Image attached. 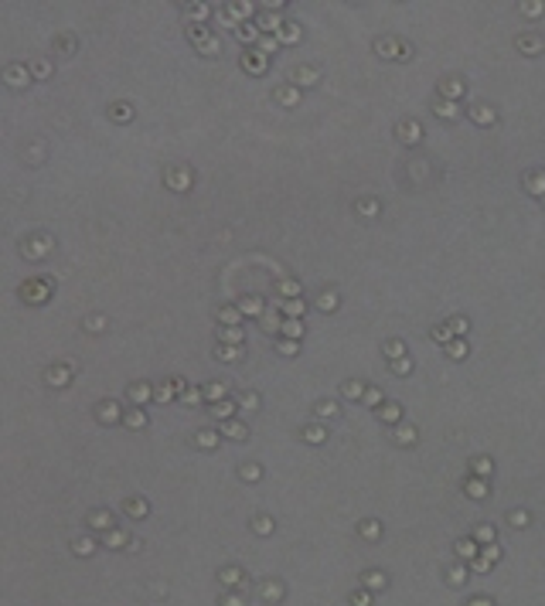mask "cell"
I'll list each match as a JSON object with an SVG mask.
<instances>
[{
	"label": "cell",
	"mask_w": 545,
	"mask_h": 606,
	"mask_svg": "<svg viewBox=\"0 0 545 606\" xmlns=\"http://www.w3.org/2000/svg\"><path fill=\"white\" fill-rule=\"evenodd\" d=\"M276 99L293 109V106H300V89L297 85H283V89H276Z\"/></svg>",
	"instance_id": "cell-6"
},
{
	"label": "cell",
	"mask_w": 545,
	"mask_h": 606,
	"mask_svg": "<svg viewBox=\"0 0 545 606\" xmlns=\"http://www.w3.org/2000/svg\"><path fill=\"white\" fill-rule=\"evenodd\" d=\"M361 535H365V538H378V521H365V525H361Z\"/></svg>",
	"instance_id": "cell-45"
},
{
	"label": "cell",
	"mask_w": 545,
	"mask_h": 606,
	"mask_svg": "<svg viewBox=\"0 0 545 606\" xmlns=\"http://www.w3.org/2000/svg\"><path fill=\"white\" fill-rule=\"evenodd\" d=\"M446 351H450V358H464L467 354V340H450Z\"/></svg>",
	"instance_id": "cell-36"
},
{
	"label": "cell",
	"mask_w": 545,
	"mask_h": 606,
	"mask_svg": "<svg viewBox=\"0 0 545 606\" xmlns=\"http://www.w3.org/2000/svg\"><path fill=\"white\" fill-rule=\"evenodd\" d=\"M450 331H453V334H467V331H471V324H467L464 317H453V324H450Z\"/></svg>",
	"instance_id": "cell-43"
},
{
	"label": "cell",
	"mask_w": 545,
	"mask_h": 606,
	"mask_svg": "<svg viewBox=\"0 0 545 606\" xmlns=\"http://www.w3.org/2000/svg\"><path fill=\"white\" fill-rule=\"evenodd\" d=\"M239 473H242V480H259V477H263V470H259L256 463H246Z\"/></svg>",
	"instance_id": "cell-39"
},
{
	"label": "cell",
	"mask_w": 545,
	"mask_h": 606,
	"mask_svg": "<svg viewBox=\"0 0 545 606\" xmlns=\"http://www.w3.org/2000/svg\"><path fill=\"white\" fill-rule=\"evenodd\" d=\"M211 412H215V415H225V419H228V415H232V402H215V405H211Z\"/></svg>",
	"instance_id": "cell-46"
},
{
	"label": "cell",
	"mask_w": 545,
	"mask_h": 606,
	"mask_svg": "<svg viewBox=\"0 0 545 606\" xmlns=\"http://www.w3.org/2000/svg\"><path fill=\"white\" fill-rule=\"evenodd\" d=\"M433 340H436V344H450V340H453V331H450V327H433Z\"/></svg>",
	"instance_id": "cell-35"
},
{
	"label": "cell",
	"mask_w": 545,
	"mask_h": 606,
	"mask_svg": "<svg viewBox=\"0 0 545 606\" xmlns=\"http://www.w3.org/2000/svg\"><path fill=\"white\" fill-rule=\"evenodd\" d=\"M525 188L532 191V194H539V198H545V174L542 170H535V174H528L525 177Z\"/></svg>",
	"instance_id": "cell-11"
},
{
	"label": "cell",
	"mask_w": 545,
	"mask_h": 606,
	"mask_svg": "<svg viewBox=\"0 0 545 606\" xmlns=\"http://www.w3.org/2000/svg\"><path fill=\"white\" fill-rule=\"evenodd\" d=\"M276 38H279L283 45H297V41H300V27H297V24H283Z\"/></svg>",
	"instance_id": "cell-17"
},
{
	"label": "cell",
	"mask_w": 545,
	"mask_h": 606,
	"mask_svg": "<svg viewBox=\"0 0 545 606\" xmlns=\"http://www.w3.org/2000/svg\"><path fill=\"white\" fill-rule=\"evenodd\" d=\"M416 436H419V433H416V426H399V429H396V443H399V446L416 443Z\"/></svg>",
	"instance_id": "cell-21"
},
{
	"label": "cell",
	"mask_w": 545,
	"mask_h": 606,
	"mask_svg": "<svg viewBox=\"0 0 545 606\" xmlns=\"http://www.w3.org/2000/svg\"><path fill=\"white\" fill-rule=\"evenodd\" d=\"M375 48H378V55H385V58H399V55H402V48H399V41H396V38H389V41L382 38Z\"/></svg>",
	"instance_id": "cell-12"
},
{
	"label": "cell",
	"mask_w": 545,
	"mask_h": 606,
	"mask_svg": "<svg viewBox=\"0 0 545 606\" xmlns=\"http://www.w3.org/2000/svg\"><path fill=\"white\" fill-rule=\"evenodd\" d=\"M130 395H133L136 402H147V399H150V385H133Z\"/></svg>",
	"instance_id": "cell-41"
},
{
	"label": "cell",
	"mask_w": 545,
	"mask_h": 606,
	"mask_svg": "<svg viewBox=\"0 0 545 606\" xmlns=\"http://www.w3.org/2000/svg\"><path fill=\"white\" fill-rule=\"evenodd\" d=\"M239 354H242V351H239V347H225V344H222V347H218V358H225V361H235V358H239Z\"/></svg>",
	"instance_id": "cell-44"
},
{
	"label": "cell",
	"mask_w": 545,
	"mask_h": 606,
	"mask_svg": "<svg viewBox=\"0 0 545 606\" xmlns=\"http://www.w3.org/2000/svg\"><path fill=\"white\" fill-rule=\"evenodd\" d=\"M126 422H130L133 429H140V426L147 422V415H143V412H130V415H126Z\"/></svg>",
	"instance_id": "cell-47"
},
{
	"label": "cell",
	"mask_w": 545,
	"mask_h": 606,
	"mask_svg": "<svg viewBox=\"0 0 545 606\" xmlns=\"http://www.w3.org/2000/svg\"><path fill=\"white\" fill-rule=\"evenodd\" d=\"M198 399H201V392H188V395H184V402H188V405H195Z\"/></svg>",
	"instance_id": "cell-57"
},
{
	"label": "cell",
	"mask_w": 545,
	"mask_h": 606,
	"mask_svg": "<svg viewBox=\"0 0 545 606\" xmlns=\"http://www.w3.org/2000/svg\"><path fill=\"white\" fill-rule=\"evenodd\" d=\"M116 415H120V409H116V405H102V419H106V422H113Z\"/></svg>",
	"instance_id": "cell-49"
},
{
	"label": "cell",
	"mask_w": 545,
	"mask_h": 606,
	"mask_svg": "<svg viewBox=\"0 0 545 606\" xmlns=\"http://www.w3.org/2000/svg\"><path fill=\"white\" fill-rule=\"evenodd\" d=\"M239 402L246 405V409H256V405H259V399H256V395H242V399H239Z\"/></svg>",
	"instance_id": "cell-56"
},
{
	"label": "cell",
	"mask_w": 545,
	"mask_h": 606,
	"mask_svg": "<svg viewBox=\"0 0 545 606\" xmlns=\"http://www.w3.org/2000/svg\"><path fill=\"white\" fill-rule=\"evenodd\" d=\"M385 358H392V361H399V358H406V344L402 340H385Z\"/></svg>",
	"instance_id": "cell-20"
},
{
	"label": "cell",
	"mask_w": 545,
	"mask_h": 606,
	"mask_svg": "<svg viewBox=\"0 0 545 606\" xmlns=\"http://www.w3.org/2000/svg\"><path fill=\"white\" fill-rule=\"evenodd\" d=\"M392 371H396L399 378H409V375H412V361H409V358H399V361H392Z\"/></svg>",
	"instance_id": "cell-29"
},
{
	"label": "cell",
	"mask_w": 545,
	"mask_h": 606,
	"mask_svg": "<svg viewBox=\"0 0 545 606\" xmlns=\"http://www.w3.org/2000/svg\"><path fill=\"white\" fill-rule=\"evenodd\" d=\"M198 443H201L204 450H211V446H215V433H201V436H198Z\"/></svg>",
	"instance_id": "cell-51"
},
{
	"label": "cell",
	"mask_w": 545,
	"mask_h": 606,
	"mask_svg": "<svg viewBox=\"0 0 545 606\" xmlns=\"http://www.w3.org/2000/svg\"><path fill=\"white\" fill-rule=\"evenodd\" d=\"M378 419H382V422H389V426H396V422L402 419V409H399V402H385L382 409H378Z\"/></svg>",
	"instance_id": "cell-9"
},
{
	"label": "cell",
	"mask_w": 545,
	"mask_h": 606,
	"mask_svg": "<svg viewBox=\"0 0 545 606\" xmlns=\"http://www.w3.org/2000/svg\"><path fill=\"white\" fill-rule=\"evenodd\" d=\"M259 27H263V31H276V34H279V27H283V17H279V14H272V10H266V14L259 17Z\"/></svg>",
	"instance_id": "cell-15"
},
{
	"label": "cell",
	"mask_w": 545,
	"mask_h": 606,
	"mask_svg": "<svg viewBox=\"0 0 545 606\" xmlns=\"http://www.w3.org/2000/svg\"><path fill=\"white\" fill-rule=\"evenodd\" d=\"M341 392H344V399H351V402H361L368 388H365L361 382H344V388H341Z\"/></svg>",
	"instance_id": "cell-13"
},
{
	"label": "cell",
	"mask_w": 545,
	"mask_h": 606,
	"mask_svg": "<svg viewBox=\"0 0 545 606\" xmlns=\"http://www.w3.org/2000/svg\"><path fill=\"white\" fill-rule=\"evenodd\" d=\"M358 215H368V218H372V215H378V201H375V198L358 201Z\"/></svg>",
	"instance_id": "cell-31"
},
{
	"label": "cell",
	"mask_w": 545,
	"mask_h": 606,
	"mask_svg": "<svg viewBox=\"0 0 545 606\" xmlns=\"http://www.w3.org/2000/svg\"><path fill=\"white\" fill-rule=\"evenodd\" d=\"M365 405H372V409H382L385 405V395H382V388H375V385H368V392H365V399H361Z\"/></svg>",
	"instance_id": "cell-19"
},
{
	"label": "cell",
	"mask_w": 545,
	"mask_h": 606,
	"mask_svg": "<svg viewBox=\"0 0 545 606\" xmlns=\"http://www.w3.org/2000/svg\"><path fill=\"white\" fill-rule=\"evenodd\" d=\"M222 433H225V436H232V439H242V436H246V422H228V419H225Z\"/></svg>",
	"instance_id": "cell-23"
},
{
	"label": "cell",
	"mask_w": 545,
	"mask_h": 606,
	"mask_svg": "<svg viewBox=\"0 0 545 606\" xmlns=\"http://www.w3.org/2000/svg\"><path fill=\"white\" fill-rule=\"evenodd\" d=\"M440 96H443L446 102H457V99H464V82H460V78L440 82Z\"/></svg>",
	"instance_id": "cell-3"
},
{
	"label": "cell",
	"mask_w": 545,
	"mask_h": 606,
	"mask_svg": "<svg viewBox=\"0 0 545 606\" xmlns=\"http://www.w3.org/2000/svg\"><path fill=\"white\" fill-rule=\"evenodd\" d=\"M511 525H528V511H515V514H511Z\"/></svg>",
	"instance_id": "cell-52"
},
{
	"label": "cell",
	"mask_w": 545,
	"mask_h": 606,
	"mask_svg": "<svg viewBox=\"0 0 545 606\" xmlns=\"http://www.w3.org/2000/svg\"><path fill=\"white\" fill-rule=\"evenodd\" d=\"M545 48V41L539 38V34H521L518 38V51H528V55H539Z\"/></svg>",
	"instance_id": "cell-5"
},
{
	"label": "cell",
	"mask_w": 545,
	"mask_h": 606,
	"mask_svg": "<svg viewBox=\"0 0 545 606\" xmlns=\"http://www.w3.org/2000/svg\"><path fill=\"white\" fill-rule=\"evenodd\" d=\"M263 327H266V331H279L283 324H279V317H276L272 310H266V314H263Z\"/></svg>",
	"instance_id": "cell-38"
},
{
	"label": "cell",
	"mask_w": 545,
	"mask_h": 606,
	"mask_svg": "<svg viewBox=\"0 0 545 606\" xmlns=\"http://www.w3.org/2000/svg\"><path fill=\"white\" fill-rule=\"evenodd\" d=\"M321 419H338V402H317V409H314Z\"/></svg>",
	"instance_id": "cell-26"
},
{
	"label": "cell",
	"mask_w": 545,
	"mask_h": 606,
	"mask_svg": "<svg viewBox=\"0 0 545 606\" xmlns=\"http://www.w3.org/2000/svg\"><path fill=\"white\" fill-rule=\"evenodd\" d=\"M293 78H297V85H314V82L321 78V72L303 65V68H297V72H293Z\"/></svg>",
	"instance_id": "cell-14"
},
{
	"label": "cell",
	"mask_w": 545,
	"mask_h": 606,
	"mask_svg": "<svg viewBox=\"0 0 545 606\" xmlns=\"http://www.w3.org/2000/svg\"><path fill=\"white\" fill-rule=\"evenodd\" d=\"M338 293H334V290H324V293H321V296H317V310H321V314H334V310H338Z\"/></svg>",
	"instance_id": "cell-8"
},
{
	"label": "cell",
	"mask_w": 545,
	"mask_h": 606,
	"mask_svg": "<svg viewBox=\"0 0 545 606\" xmlns=\"http://www.w3.org/2000/svg\"><path fill=\"white\" fill-rule=\"evenodd\" d=\"M171 395H174V385H164V388H160V392H157V399H160V402H167V399H171Z\"/></svg>",
	"instance_id": "cell-54"
},
{
	"label": "cell",
	"mask_w": 545,
	"mask_h": 606,
	"mask_svg": "<svg viewBox=\"0 0 545 606\" xmlns=\"http://www.w3.org/2000/svg\"><path fill=\"white\" fill-rule=\"evenodd\" d=\"M542 10H545L542 0H528V3H521V14H525V17H542Z\"/></svg>",
	"instance_id": "cell-28"
},
{
	"label": "cell",
	"mask_w": 545,
	"mask_h": 606,
	"mask_svg": "<svg viewBox=\"0 0 545 606\" xmlns=\"http://www.w3.org/2000/svg\"><path fill=\"white\" fill-rule=\"evenodd\" d=\"M283 310H286V317H290V320H300V317H303V310H307V303L297 296V300H286V303H283Z\"/></svg>",
	"instance_id": "cell-18"
},
{
	"label": "cell",
	"mask_w": 545,
	"mask_h": 606,
	"mask_svg": "<svg viewBox=\"0 0 545 606\" xmlns=\"http://www.w3.org/2000/svg\"><path fill=\"white\" fill-rule=\"evenodd\" d=\"M471 467H474V473L477 477H480V480H487V477H491V470H494V467H491V460H487V457H477L474 463H471Z\"/></svg>",
	"instance_id": "cell-25"
},
{
	"label": "cell",
	"mask_w": 545,
	"mask_h": 606,
	"mask_svg": "<svg viewBox=\"0 0 545 606\" xmlns=\"http://www.w3.org/2000/svg\"><path fill=\"white\" fill-rule=\"evenodd\" d=\"M279 293L290 296V300H297V296H300V283H297V279H283V283H279Z\"/></svg>",
	"instance_id": "cell-27"
},
{
	"label": "cell",
	"mask_w": 545,
	"mask_h": 606,
	"mask_svg": "<svg viewBox=\"0 0 545 606\" xmlns=\"http://www.w3.org/2000/svg\"><path fill=\"white\" fill-rule=\"evenodd\" d=\"M276 351L290 358V354H297V351H300V340H290V337H286V340H279V344H276Z\"/></svg>",
	"instance_id": "cell-33"
},
{
	"label": "cell",
	"mask_w": 545,
	"mask_h": 606,
	"mask_svg": "<svg viewBox=\"0 0 545 606\" xmlns=\"http://www.w3.org/2000/svg\"><path fill=\"white\" fill-rule=\"evenodd\" d=\"M324 436H327L324 426H303V439L307 443H324Z\"/></svg>",
	"instance_id": "cell-24"
},
{
	"label": "cell",
	"mask_w": 545,
	"mask_h": 606,
	"mask_svg": "<svg viewBox=\"0 0 545 606\" xmlns=\"http://www.w3.org/2000/svg\"><path fill=\"white\" fill-rule=\"evenodd\" d=\"M279 331H283V334L290 337V340H300V337H303V324H300V320H286V324H283Z\"/></svg>",
	"instance_id": "cell-22"
},
{
	"label": "cell",
	"mask_w": 545,
	"mask_h": 606,
	"mask_svg": "<svg viewBox=\"0 0 545 606\" xmlns=\"http://www.w3.org/2000/svg\"><path fill=\"white\" fill-rule=\"evenodd\" d=\"M167 184H174V188H188V170H174V177H167Z\"/></svg>",
	"instance_id": "cell-42"
},
{
	"label": "cell",
	"mask_w": 545,
	"mask_h": 606,
	"mask_svg": "<svg viewBox=\"0 0 545 606\" xmlns=\"http://www.w3.org/2000/svg\"><path fill=\"white\" fill-rule=\"evenodd\" d=\"M365 582H368V586H372V589H382V586H385V579H382V576H368V579H365Z\"/></svg>",
	"instance_id": "cell-55"
},
{
	"label": "cell",
	"mask_w": 545,
	"mask_h": 606,
	"mask_svg": "<svg viewBox=\"0 0 545 606\" xmlns=\"http://www.w3.org/2000/svg\"><path fill=\"white\" fill-rule=\"evenodd\" d=\"M471 606H487V603H484V600H477V603H471Z\"/></svg>",
	"instance_id": "cell-58"
},
{
	"label": "cell",
	"mask_w": 545,
	"mask_h": 606,
	"mask_svg": "<svg viewBox=\"0 0 545 606\" xmlns=\"http://www.w3.org/2000/svg\"><path fill=\"white\" fill-rule=\"evenodd\" d=\"M222 340L232 344V347H239V344H242V331H239V327H228V331H222Z\"/></svg>",
	"instance_id": "cell-32"
},
{
	"label": "cell",
	"mask_w": 545,
	"mask_h": 606,
	"mask_svg": "<svg viewBox=\"0 0 545 606\" xmlns=\"http://www.w3.org/2000/svg\"><path fill=\"white\" fill-rule=\"evenodd\" d=\"M491 538H494L491 525H480V528H477V541H491Z\"/></svg>",
	"instance_id": "cell-48"
},
{
	"label": "cell",
	"mask_w": 545,
	"mask_h": 606,
	"mask_svg": "<svg viewBox=\"0 0 545 606\" xmlns=\"http://www.w3.org/2000/svg\"><path fill=\"white\" fill-rule=\"evenodd\" d=\"M242 68L252 72V75H263V72H266V55H263V51H246V55H242Z\"/></svg>",
	"instance_id": "cell-2"
},
{
	"label": "cell",
	"mask_w": 545,
	"mask_h": 606,
	"mask_svg": "<svg viewBox=\"0 0 545 606\" xmlns=\"http://www.w3.org/2000/svg\"><path fill=\"white\" fill-rule=\"evenodd\" d=\"M471 120H474L477 126H491V123H497V113L491 109V106H474L471 109Z\"/></svg>",
	"instance_id": "cell-4"
},
{
	"label": "cell",
	"mask_w": 545,
	"mask_h": 606,
	"mask_svg": "<svg viewBox=\"0 0 545 606\" xmlns=\"http://www.w3.org/2000/svg\"><path fill=\"white\" fill-rule=\"evenodd\" d=\"M239 310H242V314H249V317H263V314H266V307H263V300H259V296H246V300L239 303Z\"/></svg>",
	"instance_id": "cell-10"
},
{
	"label": "cell",
	"mask_w": 545,
	"mask_h": 606,
	"mask_svg": "<svg viewBox=\"0 0 545 606\" xmlns=\"http://www.w3.org/2000/svg\"><path fill=\"white\" fill-rule=\"evenodd\" d=\"M276 48H279V38H259V51H263V55H270Z\"/></svg>",
	"instance_id": "cell-40"
},
{
	"label": "cell",
	"mask_w": 545,
	"mask_h": 606,
	"mask_svg": "<svg viewBox=\"0 0 545 606\" xmlns=\"http://www.w3.org/2000/svg\"><path fill=\"white\" fill-rule=\"evenodd\" d=\"M464 490H467L471 497H477V501H484V497H487V484H484L480 477H474V480H467V484H464Z\"/></svg>",
	"instance_id": "cell-16"
},
{
	"label": "cell",
	"mask_w": 545,
	"mask_h": 606,
	"mask_svg": "<svg viewBox=\"0 0 545 606\" xmlns=\"http://www.w3.org/2000/svg\"><path fill=\"white\" fill-rule=\"evenodd\" d=\"M239 317H242V310H235V307L218 310V320H222V324H239Z\"/></svg>",
	"instance_id": "cell-30"
},
{
	"label": "cell",
	"mask_w": 545,
	"mask_h": 606,
	"mask_svg": "<svg viewBox=\"0 0 545 606\" xmlns=\"http://www.w3.org/2000/svg\"><path fill=\"white\" fill-rule=\"evenodd\" d=\"M256 532H259V535H270V532H272L270 518H259V521H256Z\"/></svg>",
	"instance_id": "cell-50"
},
{
	"label": "cell",
	"mask_w": 545,
	"mask_h": 606,
	"mask_svg": "<svg viewBox=\"0 0 545 606\" xmlns=\"http://www.w3.org/2000/svg\"><path fill=\"white\" fill-rule=\"evenodd\" d=\"M396 136H399L402 143H409V146H416V143L422 140V126H419L416 120H406V123H399V130H396Z\"/></svg>",
	"instance_id": "cell-1"
},
{
	"label": "cell",
	"mask_w": 545,
	"mask_h": 606,
	"mask_svg": "<svg viewBox=\"0 0 545 606\" xmlns=\"http://www.w3.org/2000/svg\"><path fill=\"white\" fill-rule=\"evenodd\" d=\"M225 392H228V388H225L222 382H211V385L204 388V395H208V399H215V402H218V399H225Z\"/></svg>",
	"instance_id": "cell-34"
},
{
	"label": "cell",
	"mask_w": 545,
	"mask_h": 606,
	"mask_svg": "<svg viewBox=\"0 0 545 606\" xmlns=\"http://www.w3.org/2000/svg\"><path fill=\"white\" fill-rule=\"evenodd\" d=\"M457 552H460L464 558H474V555H477V545H474V541H467V538H464V541H457Z\"/></svg>",
	"instance_id": "cell-37"
},
{
	"label": "cell",
	"mask_w": 545,
	"mask_h": 606,
	"mask_svg": "<svg viewBox=\"0 0 545 606\" xmlns=\"http://www.w3.org/2000/svg\"><path fill=\"white\" fill-rule=\"evenodd\" d=\"M232 10H235V14H239V17H246V14H252V3H235V7H232Z\"/></svg>",
	"instance_id": "cell-53"
},
{
	"label": "cell",
	"mask_w": 545,
	"mask_h": 606,
	"mask_svg": "<svg viewBox=\"0 0 545 606\" xmlns=\"http://www.w3.org/2000/svg\"><path fill=\"white\" fill-rule=\"evenodd\" d=\"M433 109H436V116H440V120H460V106H457V102L436 99V106H433Z\"/></svg>",
	"instance_id": "cell-7"
}]
</instances>
